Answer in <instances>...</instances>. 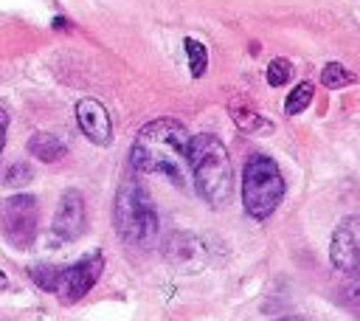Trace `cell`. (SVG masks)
Instances as JSON below:
<instances>
[{
    "instance_id": "3957f363",
    "label": "cell",
    "mask_w": 360,
    "mask_h": 321,
    "mask_svg": "<svg viewBox=\"0 0 360 321\" xmlns=\"http://www.w3.org/2000/svg\"><path fill=\"white\" fill-rule=\"evenodd\" d=\"M116 228L118 237L141 251H149L158 245V234H160V223H158V209L149 198V192L138 184V181H124L118 195H116Z\"/></svg>"
},
{
    "instance_id": "8992f818",
    "label": "cell",
    "mask_w": 360,
    "mask_h": 321,
    "mask_svg": "<svg viewBox=\"0 0 360 321\" xmlns=\"http://www.w3.org/2000/svg\"><path fill=\"white\" fill-rule=\"evenodd\" d=\"M102 271H104V257L99 251H93L85 259H79L76 265L60 268V279H57V290L54 293L60 296L62 304H74L99 282Z\"/></svg>"
},
{
    "instance_id": "277c9868",
    "label": "cell",
    "mask_w": 360,
    "mask_h": 321,
    "mask_svg": "<svg viewBox=\"0 0 360 321\" xmlns=\"http://www.w3.org/2000/svg\"><path fill=\"white\" fill-rule=\"evenodd\" d=\"M284 198V178L276 167V160L268 155H251L245 160L242 175V203L245 212L256 220H268Z\"/></svg>"
},
{
    "instance_id": "6da1fadb",
    "label": "cell",
    "mask_w": 360,
    "mask_h": 321,
    "mask_svg": "<svg viewBox=\"0 0 360 321\" xmlns=\"http://www.w3.org/2000/svg\"><path fill=\"white\" fill-rule=\"evenodd\" d=\"M189 130L174 118L144 124L132 144V167L144 175H166L177 189L189 181Z\"/></svg>"
},
{
    "instance_id": "7a4b0ae2",
    "label": "cell",
    "mask_w": 360,
    "mask_h": 321,
    "mask_svg": "<svg viewBox=\"0 0 360 321\" xmlns=\"http://www.w3.org/2000/svg\"><path fill=\"white\" fill-rule=\"evenodd\" d=\"M189 170L198 195L212 209H226L234 200V167L217 135L200 132L189 138Z\"/></svg>"
},
{
    "instance_id": "ac0fdd59",
    "label": "cell",
    "mask_w": 360,
    "mask_h": 321,
    "mask_svg": "<svg viewBox=\"0 0 360 321\" xmlns=\"http://www.w3.org/2000/svg\"><path fill=\"white\" fill-rule=\"evenodd\" d=\"M352 276V285H349V299H352V304L354 307H360V271H354V273H349Z\"/></svg>"
},
{
    "instance_id": "5bb4252c",
    "label": "cell",
    "mask_w": 360,
    "mask_h": 321,
    "mask_svg": "<svg viewBox=\"0 0 360 321\" xmlns=\"http://www.w3.org/2000/svg\"><path fill=\"white\" fill-rule=\"evenodd\" d=\"M186 54H189L192 76H195V79H200V76L206 74V68H209V51H206V46L189 37V40H186Z\"/></svg>"
},
{
    "instance_id": "52a82bcc",
    "label": "cell",
    "mask_w": 360,
    "mask_h": 321,
    "mask_svg": "<svg viewBox=\"0 0 360 321\" xmlns=\"http://www.w3.org/2000/svg\"><path fill=\"white\" fill-rule=\"evenodd\" d=\"M329 259L338 271L354 273L360 271V217H343L335 226L332 245H329Z\"/></svg>"
},
{
    "instance_id": "e0dca14e",
    "label": "cell",
    "mask_w": 360,
    "mask_h": 321,
    "mask_svg": "<svg viewBox=\"0 0 360 321\" xmlns=\"http://www.w3.org/2000/svg\"><path fill=\"white\" fill-rule=\"evenodd\" d=\"M32 178H34V170H32L29 164H23V160H18V164H12V170H9V175H6V186H12V189L29 186Z\"/></svg>"
},
{
    "instance_id": "44dd1931",
    "label": "cell",
    "mask_w": 360,
    "mask_h": 321,
    "mask_svg": "<svg viewBox=\"0 0 360 321\" xmlns=\"http://www.w3.org/2000/svg\"><path fill=\"white\" fill-rule=\"evenodd\" d=\"M9 287V276L4 273V271H0V290H6Z\"/></svg>"
},
{
    "instance_id": "30bf717a",
    "label": "cell",
    "mask_w": 360,
    "mask_h": 321,
    "mask_svg": "<svg viewBox=\"0 0 360 321\" xmlns=\"http://www.w3.org/2000/svg\"><path fill=\"white\" fill-rule=\"evenodd\" d=\"M29 152L37 160H43V164H57V160H62L68 155V146L51 132H34L29 138Z\"/></svg>"
},
{
    "instance_id": "ffe728a7",
    "label": "cell",
    "mask_w": 360,
    "mask_h": 321,
    "mask_svg": "<svg viewBox=\"0 0 360 321\" xmlns=\"http://www.w3.org/2000/svg\"><path fill=\"white\" fill-rule=\"evenodd\" d=\"M54 29H68V20L65 18H54Z\"/></svg>"
},
{
    "instance_id": "8fae6325",
    "label": "cell",
    "mask_w": 360,
    "mask_h": 321,
    "mask_svg": "<svg viewBox=\"0 0 360 321\" xmlns=\"http://www.w3.org/2000/svg\"><path fill=\"white\" fill-rule=\"evenodd\" d=\"M231 116H234V124H237L242 132H248V135H268V132H273V121L262 118V116L254 113V110L234 107Z\"/></svg>"
},
{
    "instance_id": "2e32d148",
    "label": "cell",
    "mask_w": 360,
    "mask_h": 321,
    "mask_svg": "<svg viewBox=\"0 0 360 321\" xmlns=\"http://www.w3.org/2000/svg\"><path fill=\"white\" fill-rule=\"evenodd\" d=\"M290 74H293V65L287 62V60H270V65H268V85L270 88H282V85H287L290 82Z\"/></svg>"
},
{
    "instance_id": "d6986e66",
    "label": "cell",
    "mask_w": 360,
    "mask_h": 321,
    "mask_svg": "<svg viewBox=\"0 0 360 321\" xmlns=\"http://www.w3.org/2000/svg\"><path fill=\"white\" fill-rule=\"evenodd\" d=\"M6 124H9V116L0 107V152H4V141H6Z\"/></svg>"
},
{
    "instance_id": "9c48e42d",
    "label": "cell",
    "mask_w": 360,
    "mask_h": 321,
    "mask_svg": "<svg viewBox=\"0 0 360 321\" xmlns=\"http://www.w3.org/2000/svg\"><path fill=\"white\" fill-rule=\"evenodd\" d=\"M76 121L79 130L99 146H107L113 141V121L102 102L96 99H79L76 102Z\"/></svg>"
},
{
    "instance_id": "4fadbf2b",
    "label": "cell",
    "mask_w": 360,
    "mask_h": 321,
    "mask_svg": "<svg viewBox=\"0 0 360 321\" xmlns=\"http://www.w3.org/2000/svg\"><path fill=\"white\" fill-rule=\"evenodd\" d=\"M321 82H324V88L338 90V88L352 85V82H354V74H349V71H346L340 62H329V65L321 71Z\"/></svg>"
},
{
    "instance_id": "9a60e30c",
    "label": "cell",
    "mask_w": 360,
    "mask_h": 321,
    "mask_svg": "<svg viewBox=\"0 0 360 321\" xmlns=\"http://www.w3.org/2000/svg\"><path fill=\"white\" fill-rule=\"evenodd\" d=\"M29 273H32L34 285H40L43 290H48V293L57 290V279H60V268L57 265H34Z\"/></svg>"
},
{
    "instance_id": "7c38bea8",
    "label": "cell",
    "mask_w": 360,
    "mask_h": 321,
    "mask_svg": "<svg viewBox=\"0 0 360 321\" xmlns=\"http://www.w3.org/2000/svg\"><path fill=\"white\" fill-rule=\"evenodd\" d=\"M312 96H315V88H312L310 82L296 85V88H293V93H290V96H287V102H284V113H287V116H298V113H304V110L310 107Z\"/></svg>"
},
{
    "instance_id": "5b68a950",
    "label": "cell",
    "mask_w": 360,
    "mask_h": 321,
    "mask_svg": "<svg viewBox=\"0 0 360 321\" xmlns=\"http://www.w3.org/2000/svg\"><path fill=\"white\" fill-rule=\"evenodd\" d=\"M37 217H40L37 198L32 195H15V198L0 200V231H4L6 243H12L20 251L34 245Z\"/></svg>"
},
{
    "instance_id": "ba28073f",
    "label": "cell",
    "mask_w": 360,
    "mask_h": 321,
    "mask_svg": "<svg viewBox=\"0 0 360 321\" xmlns=\"http://www.w3.org/2000/svg\"><path fill=\"white\" fill-rule=\"evenodd\" d=\"M85 223H88L85 198L76 189H68L54 214V234L60 240H79L85 234Z\"/></svg>"
}]
</instances>
